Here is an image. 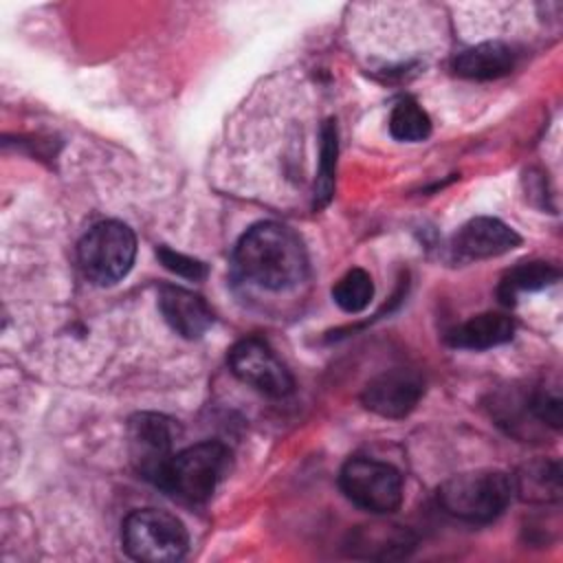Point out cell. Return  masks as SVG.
<instances>
[{
    "instance_id": "6da1fadb",
    "label": "cell",
    "mask_w": 563,
    "mask_h": 563,
    "mask_svg": "<svg viewBox=\"0 0 563 563\" xmlns=\"http://www.w3.org/2000/svg\"><path fill=\"white\" fill-rule=\"evenodd\" d=\"M240 275L268 290H288L303 282L308 255L301 238L286 224H253L235 246Z\"/></svg>"
},
{
    "instance_id": "7a4b0ae2",
    "label": "cell",
    "mask_w": 563,
    "mask_h": 563,
    "mask_svg": "<svg viewBox=\"0 0 563 563\" xmlns=\"http://www.w3.org/2000/svg\"><path fill=\"white\" fill-rule=\"evenodd\" d=\"M512 495V477L493 468L453 475L438 488L440 506L451 517L468 523L493 521L506 510Z\"/></svg>"
},
{
    "instance_id": "3957f363",
    "label": "cell",
    "mask_w": 563,
    "mask_h": 563,
    "mask_svg": "<svg viewBox=\"0 0 563 563\" xmlns=\"http://www.w3.org/2000/svg\"><path fill=\"white\" fill-rule=\"evenodd\" d=\"M136 255L134 231L119 220L95 224L77 246L79 268L97 286H110L123 279Z\"/></svg>"
},
{
    "instance_id": "277c9868",
    "label": "cell",
    "mask_w": 563,
    "mask_h": 563,
    "mask_svg": "<svg viewBox=\"0 0 563 563\" xmlns=\"http://www.w3.org/2000/svg\"><path fill=\"white\" fill-rule=\"evenodd\" d=\"M121 541L128 556L145 563H169L185 556L189 537L183 521L158 508H141L125 517Z\"/></svg>"
},
{
    "instance_id": "5b68a950",
    "label": "cell",
    "mask_w": 563,
    "mask_h": 563,
    "mask_svg": "<svg viewBox=\"0 0 563 563\" xmlns=\"http://www.w3.org/2000/svg\"><path fill=\"white\" fill-rule=\"evenodd\" d=\"M229 466V451L220 442H200L183 449L169 462L163 488L185 501H205L213 495Z\"/></svg>"
},
{
    "instance_id": "8992f818",
    "label": "cell",
    "mask_w": 563,
    "mask_h": 563,
    "mask_svg": "<svg viewBox=\"0 0 563 563\" xmlns=\"http://www.w3.org/2000/svg\"><path fill=\"white\" fill-rule=\"evenodd\" d=\"M339 484L352 504L376 515H389L402 504V475L396 466L380 460H347L341 468Z\"/></svg>"
},
{
    "instance_id": "52a82bcc",
    "label": "cell",
    "mask_w": 563,
    "mask_h": 563,
    "mask_svg": "<svg viewBox=\"0 0 563 563\" xmlns=\"http://www.w3.org/2000/svg\"><path fill=\"white\" fill-rule=\"evenodd\" d=\"M128 453L134 471L163 488L174 457V422L152 411L132 416L128 422Z\"/></svg>"
},
{
    "instance_id": "ba28073f",
    "label": "cell",
    "mask_w": 563,
    "mask_h": 563,
    "mask_svg": "<svg viewBox=\"0 0 563 563\" xmlns=\"http://www.w3.org/2000/svg\"><path fill=\"white\" fill-rule=\"evenodd\" d=\"M229 367L231 372L260 394L271 398H284L292 391L295 380L288 367L275 356L266 341L257 336H249L238 341L229 350Z\"/></svg>"
},
{
    "instance_id": "9c48e42d",
    "label": "cell",
    "mask_w": 563,
    "mask_h": 563,
    "mask_svg": "<svg viewBox=\"0 0 563 563\" xmlns=\"http://www.w3.org/2000/svg\"><path fill=\"white\" fill-rule=\"evenodd\" d=\"M424 391L422 378L409 369H387L374 376L363 394V405L383 418H405Z\"/></svg>"
},
{
    "instance_id": "30bf717a",
    "label": "cell",
    "mask_w": 563,
    "mask_h": 563,
    "mask_svg": "<svg viewBox=\"0 0 563 563\" xmlns=\"http://www.w3.org/2000/svg\"><path fill=\"white\" fill-rule=\"evenodd\" d=\"M519 242L521 238L506 222L479 216L457 229L451 240V251L460 260H486L512 251Z\"/></svg>"
},
{
    "instance_id": "8fae6325",
    "label": "cell",
    "mask_w": 563,
    "mask_h": 563,
    "mask_svg": "<svg viewBox=\"0 0 563 563\" xmlns=\"http://www.w3.org/2000/svg\"><path fill=\"white\" fill-rule=\"evenodd\" d=\"M158 308L167 325L185 339L202 336L213 323L209 303L183 286H163L158 292Z\"/></svg>"
},
{
    "instance_id": "7c38bea8",
    "label": "cell",
    "mask_w": 563,
    "mask_h": 563,
    "mask_svg": "<svg viewBox=\"0 0 563 563\" xmlns=\"http://www.w3.org/2000/svg\"><path fill=\"white\" fill-rule=\"evenodd\" d=\"M515 334V323L508 314L484 312L449 332V343L464 350H488L508 343Z\"/></svg>"
},
{
    "instance_id": "4fadbf2b",
    "label": "cell",
    "mask_w": 563,
    "mask_h": 563,
    "mask_svg": "<svg viewBox=\"0 0 563 563\" xmlns=\"http://www.w3.org/2000/svg\"><path fill=\"white\" fill-rule=\"evenodd\" d=\"M515 53L504 42H482L453 59V70L466 79H497L510 73Z\"/></svg>"
},
{
    "instance_id": "5bb4252c",
    "label": "cell",
    "mask_w": 563,
    "mask_h": 563,
    "mask_svg": "<svg viewBox=\"0 0 563 563\" xmlns=\"http://www.w3.org/2000/svg\"><path fill=\"white\" fill-rule=\"evenodd\" d=\"M512 488L519 499L530 504H550L561 497V468L556 462L534 460L519 468L512 477Z\"/></svg>"
},
{
    "instance_id": "9a60e30c",
    "label": "cell",
    "mask_w": 563,
    "mask_h": 563,
    "mask_svg": "<svg viewBox=\"0 0 563 563\" xmlns=\"http://www.w3.org/2000/svg\"><path fill=\"white\" fill-rule=\"evenodd\" d=\"M559 279V271L548 262H526L510 268L501 284H499V299L501 303H515L519 292L526 290H541Z\"/></svg>"
},
{
    "instance_id": "2e32d148",
    "label": "cell",
    "mask_w": 563,
    "mask_h": 563,
    "mask_svg": "<svg viewBox=\"0 0 563 563\" xmlns=\"http://www.w3.org/2000/svg\"><path fill=\"white\" fill-rule=\"evenodd\" d=\"M352 545L363 548L365 556H402L407 548L413 545L407 530L398 526H367L358 530L352 539Z\"/></svg>"
},
{
    "instance_id": "e0dca14e",
    "label": "cell",
    "mask_w": 563,
    "mask_h": 563,
    "mask_svg": "<svg viewBox=\"0 0 563 563\" xmlns=\"http://www.w3.org/2000/svg\"><path fill=\"white\" fill-rule=\"evenodd\" d=\"M389 132L398 141L418 143L431 134V119L413 99H402L389 114Z\"/></svg>"
},
{
    "instance_id": "ac0fdd59",
    "label": "cell",
    "mask_w": 563,
    "mask_h": 563,
    "mask_svg": "<svg viewBox=\"0 0 563 563\" xmlns=\"http://www.w3.org/2000/svg\"><path fill=\"white\" fill-rule=\"evenodd\" d=\"M374 297V284L367 271L352 268L347 271L332 288V299L343 312H361L369 306Z\"/></svg>"
},
{
    "instance_id": "d6986e66",
    "label": "cell",
    "mask_w": 563,
    "mask_h": 563,
    "mask_svg": "<svg viewBox=\"0 0 563 563\" xmlns=\"http://www.w3.org/2000/svg\"><path fill=\"white\" fill-rule=\"evenodd\" d=\"M323 143H321V161H319V174L314 183V205L323 207L334 187V167H336V125L334 121H325L323 125Z\"/></svg>"
},
{
    "instance_id": "ffe728a7",
    "label": "cell",
    "mask_w": 563,
    "mask_h": 563,
    "mask_svg": "<svg viewBox=\"0 0 563 563\" xmlns=\"http://www.w3.org/2000/svg\"><path fill=\"white\" fill-rule=\"evenodd\" d=\"M156 255H158L161 264H163L167 271H172V273H176V275H180V277H187V279L198 282V279H202V277L207 275V266H205L200 260H194V257L183 255V253H178V251H172V249H167V246L156 249Z\"/></svg>"
}]
</instances>
